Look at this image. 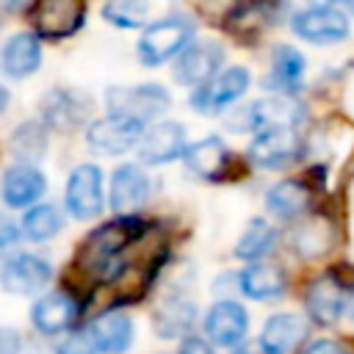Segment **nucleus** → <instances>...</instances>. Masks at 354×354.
<instances>
[{"label": "nucleus", "instance_id": "29", "mask_svg": "<svg viewBox=\"0 0 354 354\" xmlns=\"http://www.w3.org/2000/svg\"><path fill=\"white\" fill-rule=\"evenodd\" d=\"M61 224H64V216H61V210H58L55 205H33V207L22 216L19 230H22V235H25L28 241L41 243V241L55 238L58 230H61Z\"/></svg>", "mask_w": 354, "mask_h": 354}, {"label": "nucleus", "instance_id": "12", "mask_svg": "<svg viewBox=\"0 0 354 354\" xmlns=\"http://www.w3.org/2000/svg\"><path fill=\"white\" fill-rule=\"evenodd\" d=\"M293 30L313 44H337L348 36V17L332 6H315L293 17Z\"/></svg>", "mask_w": 354, "mask_h": 354}, {"label": "nucleus", "instance_id": "7", "mask_svg": "<svg viewBox=\"0 0 354 354\" xmlns=\"http://www.w3.org/2000/svg\"><path fill=\"white\" fill-rule=\"evenodd\" d=\"M221 61H224V50H221L218 41H213V39L191 41V44L177 55L174 80L183 83V86H196V88H199L202 83H207L210 77L218 75Z\"/></svg>", "mask_w": 354, "mask_h": 354}, {"label": "nucleus", "instance_id": "33", "mask_svg": "<svg viewBox=\"0 0 354 354\" xmlns=\"http://www.w3.org/2000/svg\"><path fill=\"white\" fill-rule=\"evenodd\" d=\"M55 354H100V351H97V346L91 343L88 332H75V335H69V337L58 346Z\"/></svg>", "mask_w": 354, "mask_h": 354}, {"label": "nucleus", "instance_id": "30", "mask_svg": "<svg viewBox=\"0 0 354 354\" xmlns=\"http://www.w3.org/2000/svg\"><path fill=\"white\" fill-rule=\"evenodd\" d=\"M274 241H277L274 227L266 218H252L235 243V257L238 260H257L274 249Z\"/></svg>", "mask_w": 354, "mask_h": 354}, {"label": "nucleus", "instance_id": "3", "mask_svg": "<svg viewBox=\"0 0 354 354\" xmlns=\"http://www.w3.org/2000/svg\"><path fill=\"white\" fill-rule=\"evenodd\" d=\"M105 105L111 116L133 119L141 124H149L169 108V91L158 83H141V86H113L105 94Z\"/></svg>", "mask_w": 354, "mask_h": 354}, {"label": "nucleus", "instance_id": "17", "mask_svg": "<svg viewBox=\"0 0 354 354\" xmlns=\"http://www.w3.org/2000/svg\"><path fill=\"white\" fill-rule=\"evenodd\" d=\"M88 337L100 354H124L133 343V321L122 310H105L88 324Z\"/></svg>", "mask_w": 354, "mask_h": 354}, {"label": "nucleus", "instance_id": "14", "mask_svg": "<svg viewBox=\"0 0 354 354\" xmlns=\"http://www.w3.org/2000/svg\"><path fill=\"white\" fill-rule=\"evenodd\" d=\"M346 290L343 285L332 277V274H321L310 282L307 293H304V304H307V315L313 324L318 326H332L343 310H346Z\"/></svg>", "mask_w": 354, "mask_h": 354}, {"label": "nucleus", "instance_id": "20", "mask_svg": "<svg viewBox=\"0 0 354 354\" xmlns=\"http://www.w3.org/2000/svg\"><path fill=\"white\" fill-rule=\"evenodd\" d=\"M41 64V44L36 33H14L3 44V75L6 77H28L39 69Z\"/></svg>", "mask_w": 354, "mask_h": 354}, {"label": "nucleus", "instance_id": "25", "mask_svg": "<svg viewBox=\"0 0 354 354\" xmlns=\"http://www.w3.org/2000/svg\"><path fill=\"white\" fill-rule=\"evenodd\" d=\"M301 77H304V58L296 47H288V44H279L274 47V55H271V75H268V88H279V91H296L301 86Z\"/></svg>", "mask_w": 354, "mask_h": 354}, {"label": "nucleus", "instance_id": "31", "mask_svg": "<svg viewBox=\"0 0 354 354\" xmlns=\"http://www.w3.org/2000/svg\"><path fill=\"white\" fill-rule=\"evenodd\" d=\"M47 149V136H44V127L39 122H25L14 130L11 136V152L17 158H22L25 163H36Z\"/></svg>", "mask_w": 354, "mask_h": 354}, {"label": "nucleus", "instance_id": "34", "mask_svg": "<svg viewBox=\"0 0 354 354\" xmlns=\"http://www.w3.org/2000/svg\"><path fill=\"white\" fill-rule=\"evenodd\" d=\"M301 354H348V348H346L340 340H326V337H321V340L307 343Z\"/></svg>", "mask_w": 354, "mask_h": 354}, {"label": "nucleus", "instance_id": "2", "mask_svg": "<svg viewBox=\"0 0 354 354\" xmlns=\"http://www.w3.org/2000/svg\"><path fill=\"white\" fill-rule=\"evenodd\" d=\"M194 39V22L185 14H171L149 25L138 39V58L144 66H160L180 55Z\"/></svg>", "mask_w": 354, "mask_h": 354}, {"label": "nucleus", "instance_id": "13", "mask_svg": "<svg viewBox=\"0 0 354 354\" xmlns=\"http://www.w3.org/2000/svg\"><path fill=\"white\" fill-rule=\"evenodd\" d=\"M249 329V313L238 301H216L205 315V332L207 337L221 348H235L243 343Z\"/></svg>", "mask_w": 354, "mask_h": 354}, {"label": "nucleus", "instance_id": "8", "mask_svg": "<svg viewBox=\"0 0 354 354\" xmlns=\"http://www.w3.org/2000/svg\"><path fill=\"white\" fill-rule=\"evenodd\" d=\"M144 133H147V124H141V122L122 119V116H105V119H97L88 124L86 141L100 155H122L130 147L141 144Z\"/></svg>", "mask_w": 354, "mask_h": 354}, {"label": "nucleus", "instance_id": "35", "mask_svg": "<svg viewBox=\"0 0 354 354\" xmlns=\"http://www.w3.org/2000/svg\"><path fill=\"white\" fill-rule=\"evenodd\" d=\"M177 354H216L213 351V346L207 343V340H202V337H185L183 343H180V351Z\"/></svg>", "mask_w": 354, "mask_h": 354}, {"label": "nucleus", "instance_id": "23", "mask_svg": "<svg viewBox=\"0 0 354 354\" xmlns=\"http://www.w3.org/2000/svg\"><path fill=\"white\" fill-rule=\"evenodd\" d=\"M238 285L241 290L249 296V299H257V301H271V299H279L288 288V277L279 266L274 263H252L249 268L241 271L238 277Z\"/></svg>", "mask_w": 354, "mask_h": 354}, {"label": "nucleus", "instance_id": "5", "mask_svg": "<svg viewBox=\"0 0 354 354\" xmlns=\"http://www.w3.org/2000/svg\"><path fill=\"white\" fill-rule=\"evenodd\" d=\"M30 22L39 36L66 39L83 28L86 0H36L30 8Z\"/></svg>", "mask_w": 354, "mask_h": 354}, {"label": "nucleus", "instance_id": "39", "mask_svg": "<svg viewBox=\"0 0 354 354\" xmlns=\"http://www.w3.org/2000/svg\"><path fill=\"white\" fill-rule=\"evenodd\" d=\"M313 3H315V6H332L335 0H313Z\"/></svg>", "mask_w": 354, "mask_h": 354}, {"label": "nucleus", "instance_id": "26", "mask_svg": "<svg viewBox=\"0 0 354 354\" xmlns=\"http://www.w3.org/2000/svg\"><path fill=\"white\" fill-rule=\"evenodd\" d=\"M266 205L279 218H296L310 210V188L301 180H285L277 183L266 194Z\"/></svg>", "mask_w": 354, "mask_h": 354}, {"label": "nucleus", "instance_id": "15", "mask_svg": "<svg viewBox=\"0 0 354 354\" xmlns=\"http://www.w3.org/2000/svg\"><path fill=\"white\" fill-rule=\"evenodd\" d=\"M77 315H80V301L69 290H53L41 296L30 310V321L41 335H58L69 329L77 321Z\"/></svg>", "mask_w": 354, "mask_h": 354}, {"label": "nucleus", "instance_id": "10", "mask_svg": "<svg viewBox=\"0 0 354 354\" xmlns=\"http://www.w3.org/2000/svg\"><path fill=\"white\" fill-rule=\"evenodd\" d=\"M301 155V138L293 127L285 130H263L249 144V160L260 169H285L296 163Z\"/></svg>", "mask_w": 354, "mask_h": 354}, {"label": "nucleus", "instance_id": "38", "mask_svg": "<svg viewBox=\"0 0 354 354\" xmlns=\"http://www.w3.org/2000/svg\"><path fill=\"white\" fill-rule=\"evenodd\" d=\"M0 3H3V8H6V11H14V8H17L19 3H25V0H0Z\"/></svg>", "mask_w": 354, "mask_h": 354}, {"label": "nucleus", "instance_id": "28", "mask_svg": "<svg viewBox=\"0 0 354 354\" xmlns=\"http://www.w3.org/2000/svg\"><path fill=\"white\" fill-rule=\"evenodd\" d=\"M196 318V310L191 301L185 299H166L158 310H155V329L160 337H177V335H185L191 329Z\"/></svg>", "mask_w": 354, "mask_h": 354}, {"label": "nucleus", "instance_id": "21", "mask_svg": "<svg viewBox=\"0 0 354 354\" xmlns=\"http://www.w3.org/2000/svg\"><path fill=\"white\" fill-rule=\"evenodd\" d=\"M88 108H91V102L83 100L80 94H75V91H69V88H55V91H50V94L44 97V102H41V116H44V122H47L50 127L72 130V127H77V124L86 119Z\"/></svg>", "mask_w": 354, "mask_h": 354}, {"label": "nucleus", "instance_id": "19", "mask_svg": "<svg viewBox=\"0 0 354 354\" xmlns=\"http://www.w3.org/2000/svg\"><path fill=\"white\" fill-rule=\"evenodd\" d=\"M47 188L44 174L30 163L8 166L3 174V202L8 207H25L33 205Z\"/></svg>", "mask_w": 354, "mask_h": 354}, {"label": "nucleus", "instance_id": "32", "mask_svg": "<svg viewBox=\"0 0 354 354\" xmlns=\"http://www.w3.org/2000/svg\"><path fill=\"white\" fill-rule=\"evenodd\" d=\"M149 14V0H108L102 17L116 28H141Z\"/></svg>", "mask_w": 354, "mask_h": 354}, {"label": "nucleus", "instance_id": "27", "mask_svg": "<svg viewBox=\"0 0 354 354\" xmlns=\"http://www.w3.org/2000/svg\"><path fill=\"white\" fill-rule=\"evenodd\" d=\"M293 246L301 257H324L332 249V224L324 216H313L296 227Z\"/></svg>", "mask_w": 354, "mask_h": 354}, {"label": "nucleus", "instance_id": "16", "mask_svg": "<svg viewBox=\"0 0 354 354\" xmlns=\"http://www.w3.org/2000/svg\"><path fill=\"white\" fill-rule=\"evenodd\" d=\"M149 196V177L141 166L124 163L113 171L111 177V191H108V202L111 210H116L119 216H127L133 210H138Z\"/></svg>", "mask_w": 354, "mask_h": 354}, {"label": "nucleus", "instance_id": "11", "mask_svg": "<svg viewBox=\"0 0 354 354\" xmlns=\"http://www.w3.org/2000/svg\"><path fill=\"white\" fill-rule=\"evenodd\" d=\"M50 277H53V266L30 252L6 254L0 268V279L8 293H39L50 282Z\"/></svg>", "mask_w": 354, "mask_h": 354}, {"label": "nucleus", "instance_id": "1", "mask_svg": "<svg viewBox=\"0 0 354 354\" xmlns=\"http://www.w3.org/2000/svg\"><path fill=\"white\" fill-rule=\"evenodd\" d=\"M144 232V224L138 218H116V221H108L102 227H97L86 243H83V252H80V263L86 266V271H91L94 277L100 279H113L122 274L124 268V260H122V252Z\"/></svg>", "mask_w": 354, "mask_h": 354}, {"label": "nucleus", "instance_id": "37", "mask_svg": "<svg viewBox=\"0 0 354 354\" xmlns=\"http://www.w3.org/2000/svg\"><path fill=\"white\" fill-rule=\"evenodd\" d=\"M17 238V227L11 221H3V246H8Z\"/></svg>", "mask_w": 354, "mask_h": 354}, {"label": "nucleus", "instance_id": "40", "mask_svg": "<svg viewBox=\"0 0 354 354\" xmlns=\"http://www.w3.org/2000/svg\"><path fill=\"white\" fill-rule=\"evenodd\" d=\"M346 6H348V8H351V11H354V0H346Z\"/></svg>", "mask_w": 354, "mask_h": 354}, {"label": "nucleus", "instance_id": "22", "mask_svg": "<svg viewBox=\"0 0 354 354\" xmlns=\"http://www.w3.org/2000/svg\"><path fill=\"white\" fill-rule=\"evenodd\" d=\"M307 329H310L307 321L299 315H288V313L271 315L263 326L260 346L266 354H288L307 337Z\"/></svg>", "mask_w": 354, "mask_h": 354}, {"label": "nucleus", "instance_id": "6", "mask_svg": "<svg viewBox=\"0 0 354 354\" xmlns=\"http://www.w3.org/2000/svg\"><path fill=\"white\" fill-rule=\"evenodd\" d=\"M246 88H249V72L243 66H230L191 94V108L199 113H221L238 97H243Z\"/></svg>", "mask_w": 354, "mask_h": 354}, {"label": "nucleus", "instance_id": "18", "mask_svg": "<svg viewBox=\"0 0 354 354\" xmlns=\"http://www.w3.org/2000/svg\"><path fill=\"white\" fill-rule=\"evenodd\" d=\"M188 147H185V127L177 124V122H158L155 127H149L138 144V155L141 160L152 163V166H160V163H169L180 155H185Z\"/></svg>", "mask_w": 354, "mask_h": 354}, {"label": "nucleus", "instance_id": "24", "mask_svg": "<svg viewBox=\"0 0 354 354\" xmlns=\"http://www.w3.org/2000/svg\"><path fill=\"white\" fill-rule=\"evenodd\" d=\"M185 163L202 180H221V174L230 163V152H227V147L218 136H207V138L188 147Z\"/></svg>", "mask_w": 354, "mask_h": 354}, {"label": "nucleus", "instance_id": "36", "mask_svg": "<svg viewBox=\"0 0 354 354\" xmlns=\"http://www.w3.org/2000/svg\"><path fill=\"white\" fill-rule=\"evenodd\" d=\"M17 351H19V335L6 326L0 332V354H17Z\"/></svg>", "mask_w": 354, "mask_h": 354}, {"label": "nucleus", "instance_id": "9", "mask_svg": "<svg viewBox=\"0 0 354 354\" xmlns=\"http://www.w3.org/2000/svg\"><path fill=\"white\" fill-rule=\"evenodd\" d=\"M66 210L75 218H91L102 210V171L94 163H80L66 180Z\"/></svg>", "mask_w": 354, "mask_h": 354}, {"label": "nucleus", "instance_id": "41", "mask_svg": "<svg viewBox=\"0 0 354 354\" xmlns=\"http://www.w3.org/2000/svg\"><path fill=\"white\" fill-rule=\"evenodd\" d=\"M232 354H252V351H232Z\"/></svg>", "mask_w": 354, "mask_h": 354}, {"label": "nucleus", "instance_id": "4", "mask_svg": "<svg viewBox=\"0 0 354 354\" xmlns=\"http://www.w3.org/2000/svg\"><path fill=\"white\" fill-rule=\"evenodd\" d=\"M304 119V105L293 97H271V100H257L246 108H238L230 116V130H285L293 127Z\"/></svg>", "mask_w": 354, "mask_h": 354}]
</instances>
